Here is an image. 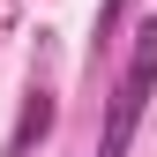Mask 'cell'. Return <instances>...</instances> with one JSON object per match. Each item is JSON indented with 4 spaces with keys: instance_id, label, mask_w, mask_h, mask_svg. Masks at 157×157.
<instances>
[{
    "instance_id": "obj_3",
    "label": "cell",
    "mask_w": 157,
    "mask_h": 157,
    "mask_svg": "<svg viewBox=\"0 0 157 157\" xmlns=\"http://www.w3.org/2000/svg\"><path fill=\"white\" fill-rule=\"evenodd\" d=\"M127 8H135V0H105V8H97V37H90V60H97V52L112 45V37H120V23H127Z\"/></svg>"
},
{
    "instance_id": "obj_1",
    "label": "cell",
    "mask_w": 157,
    "mask_h": 157,
    "mask_svg": "<svg viewBox=\"0 0 157 157\" xmlns=\"http://www.w3.org/2000/svg\"><path fill=\"white\" fill-rule=\"evenodd\" d=\"M150 90H157V15H150L142 30H135V52H127L120 82H112V97H105V127H97V157H127L135 127H142V112H150Z\"/></svg>"
},
{
    "instance_id": "obj_2",
    "label": "cell",
    "mask_w": 157,
    "mask_h": 157,
    "mask_svg": "<svg viewBox=\"0 0 157 157\" xmlns=\"http://www.w3.org/2000/svg\"><path fill=\"white\" fill-rule=\"evenodd\" d=\"M45 127H52V90H45V82H30V90H23V112H15V127H8V150H0V157H30V142H45Z\"/></svg>"
}]
</instances>
